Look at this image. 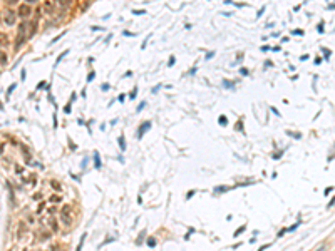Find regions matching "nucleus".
I'll return each mask as SVG.
<instances>
[{
	"label": "nucleus",
	"instance_id": "obj_9",
	"mask_svg": "<svg viewBox=\"0 0 335 251\" xmlns=\"http://www.w3.org/2000/svg\"><path fill=\"white\" fill-rule=\"evenodd\" d=\"M60 2V5H64V7H69L70 3H72V0H59Z\"/></svg>",
	"mask_w": 335,
	"mask_h": 251
},
{
	"label": "nucleus",
	"instance_id": "obj_6",
	"mask_svg": "<svg viewBox=\"0 0 335 251\" xmlns=\"http://www.w3.org/2000/svg\"><path fill=\"white\" fill-rule=\"evenodd\" d=\"M7 42H9V40H7V37L3 34H0V45H7Z\"/></svg>",
	"mask_w": 335,
	"mask_h": 251
},
{
	"label": "nucleus",
	"instance_id": "obj_1",
	"mask_svg": "<svg viewBox=\"0 0 335 251\" xmlns=\"http://www.w3.org/2000/svg\"><path fill=\"white\" fill-rule=\"evenodd\" d=\"M5 24L7 25H13L15 24V15H13V12H7V15H5Z\"/></svg>",
	"mask_w": 335,
	"mask_h": 251
},
{
	"label": "nucleus",
	"instance_id": "obj_10",
	"mask_svg": "<svg viewBox=\"0 0 335 251\" xmlns=\"http://www.w3.org/2000/svg\"><path fill=\"white\" fill-rule=\"evenodd\" d=\"M84 239H85V234H82V238H81V243H79V246H77V251H81V249H82V245H84Z\"/></svg>",
	"mask_w": 335,
	"mask_h": 251
},
{
	"label": "nucleus",
	"instance_id": "obj_19",
	"mask_svg": "<svg viewBox=\"0 0 335 251\" xmlns=\"http://www.w3.org/2000/svg\"><path fill=\"white\" fill-rule=\"evenodd\" d=\"M332 189H333V188H327V189H325V194H327V196H329V193H332Z\"/></svg>",
	"mask_w": 335,
	"mask_h": 251
},
{
	"label": "nucleus",
	"instance_id": "obj_11",
	"mask_svg": "<svg viewBox=\"0 0 335 251\" xmlns=\"http://www.w3.org/2000/svg\"><path fill=\"white\" fill-rule=\"evenodd\" d=\"M218 121H220V124H223V126H224V124L228 122V119L224 117V116H220V119H218Z\"/></svg>",
	"mask_w": 335,
	"mask_h": 251
},
{
	"label": "nucleus",
	"instance_id": "obj_20",
	"mask_svg": "<svg viewBox=\"0 0 335 251\" xmlns=\"http://www.w3.org/2000/svg\"><path fill=\"white\" fill-rule=\"evenodd\" d=\"M27 2H37V0H27Z\"/></svg>",
	"mask_w": 335,
	"mask_h": 251
},
{
	"label": "nucleus",
	"instance_id": "obj_18",
	"mask_svg": "<svg viewBox=\"0 0 335 251\" xmlns=\"http://www.w3.org/2000/svg\"><path fill=\"white\" fill-rule=\"evenodd\" d=\"M134 13H136V15H142V13H144V10H134Z\"/></svg>",
	"mask_w": 335,
	"mask_h": 251
},
{
	"label": "nucleus",
	"instance_id": "obj_15",
	"mask_svg": "<svg viewBox=\"0 0 335 251\" xmlns=\"http://www.w3.org/2000/svg\"><path fill=\"white\" fill-rule=\"evenodd\" d=\"M19 0H7V5H15Z\"/></svg>",
	"mask_w": 335,
	"mask_h": 251
},
{
	"label": "nucleus",
	"instance_id": "obj_17",
	"mask_svg": "<svg viewBox=\"0 0 335 251\" xmlns=\"http://www.w3.org/2000/svg\"><path fill=\"white\" fill-rule=\"evenodd\" d=\"M228 189H230V188H226V186H223V188H216L215 191H216V193H218V191H228Z\"/></svg>",
	"mask_w": 335,
	"mask_h": 251
},
{
	"label": "nucleus",
	"instance_id": "obj_3",
	"mask_svg": "<svg viewBox=\"0 0 335 251\" xmlns=\"http://www.w3.org/2000/svg\"><path fill=\"white\" fill-rule=\"evenodd\" d=\"M149 127H151V122H149V121H146L144 124H142V129H139V134H137V136H139V139H141L142 136H144V132H146V131H149Z\"/></svg>",
	"mask_w": 335,
	"mask_h": 251
},
{
	"label": "nucleus",
	"instance_id": "obj_13",
	"mask_svg": "<svg viewBox=\"0 0 335 251\" xmlns=\"http://www.w3.org/2000/svg\"><path fill=\"white\" fill-rule=\"evenodd\" d=\"M0 62H2V64H7V55H5V54H0Z\"/></svg>",
	"mask_w": 335,
	"mask_h": 251
},
{
	"label": "nucleus",
	"instance_id": "obj_12",
	"mask_svg": "<svg viewBox=\"0 0 335 251\" xmlns=\"http://www.w3.org/2000/svg\"><path fill=\"white\" fill-rule=\"evenodd\" d=\"M243 229H245V226H241V228H238L236 231H235V236H240L241 233H243Z\"/></svg>",
	"mask_w": 335,
	"mask_h": 251
},
{
	"label": "nucleus",
	"instance_id": "obj_2",
	"mask_svg": "<svg viewBox=\"0 0 335 251\" xmlns=\"http://www.w3.org/2000/svg\"><path fill=\"white\" fill-rule=\"evenodd\" d=\"M19 15H20V17H27V15H30V7H28V5H20V9H19Z\"/></svg>",
	"mask_w": 335,
	"mask_h": 251
},
{
	"label": "nucleus",
	"instance_id": "obj_7",
	"mask_svg": "<svg viewBox=\"0 0 335 251\" xmlns=\"http://www.w3.org/2000/svg\"><path fill=\"white\" fill-rule=\"evenodd\" d=\"M287 134H288V136H292V137H295V139H300V137H302L298 132H290V131H287Z\"/></svg>",
	"mask_w": 335,
	"mask_h": 251
},
{
	"label": "nucleus",
	"instance_id": "obj_5",
	"mask_svg": "<svg viewBox=\"0 0 335 251\" xmlns=\"http://www.w3.org/2000/svg\"><path fill=\"white\" fill-rule=\"evenodd\" d=\"M94 161H96V168H97V169H99V168H101V166H102V164H101V161H99V154H97V153H96V154H94Z\"/></svg>",
	"mask_w": 335,
	"mask_h": 251
},
{
	"label": "nucleus",
	"instance_id": "obj_16",
	"mask_svg": "<svg viewBox=\"0 0 335 251\" xmlns=\"http://www.w3.org/2000/svg\"><path fill=\"white\" fill-rule=\"evenodd\" d=\"M293 34H295V35H303V30L297 29V30H293Z\"/></svg>",
	"mask_w": 335,
	"mask_h": 251
},
{
	"label": "nucleus",
	"instance_id": "obj_4",
	"mask_svg": "<svg viewBox=\"0 0 335 251\" xmlns=\"http://www.w3.org/2000/svg\"><path fill=\"white\" fill-rule=\"evenodd\" d=\"M119 146H121V151H126V142H124V136L119 137Z\"/></svg>",
	"mask_w": 335,
	"mask_h": 251
},
{
	"label": "nucleus",
	"instance_id": "obj_14",
	"mask_svg": "<svg viewBox=\"0 0 335 251\" xmlns=\"http://www.w3.org/2000/svg\"><path fill=\"white\" fill-rule=\"evenodd\" d=\"M44 10H45V12H52V7H50V3H45Z\"/></svg>",
	"mask_w": 335,
	"mask_h": 251
},
{
	"label": "nucleus",
	"instance_id": "obj_8",
	"mask_svg": "<svg viewBox=\"0 0 335 251\" xmlns=\"http://www.w3.org/2000/svg\"><path fill=\"white\" fill-rule=\"evenodd\" d=\"M148 246L154 248V246H156V239H154V238H149V239H148Z\"/></svg>",
	"mask_w": 335,
	"mask_h": 251
}]
</instances>
